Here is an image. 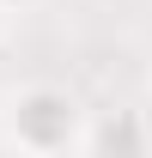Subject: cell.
I'll use <instances>...</instances> for the list:
<instances>
[{"label": "cell", "mask_w": 152, "mask_h": 158, "mask_svg": "<svg viewBox=\"0 0 152 158\" xmlns=\"http://www.w3.org/2000/svg\"><path fill=\"white\" fill-rule=\"evenodd\" d=\"M85 103L61 79H24L0 98V140L19 158H73Z\"/></svg>", "instance_id": "1"}, {"label": "cell", "mask_w": 152, "mask_h": 158, "mask_svg": "<svg viewBox=\"0 0 152 158\" xmlns=\"http://www.w3.org/2000/svg\"><path fill=\"white\" fill-rule=\"evenodd\" d=\"M73 158H152V122H146V110H134V103L85 110V128H79Z\"/></svg>", "instance_id": "2"}, {"label": "cell", "mask_w": 152, "mask_h": 158, "mask_svg": "<svg viewBox=\"0 0 152 158\" xmlns=\"http://www.w3.org/2000/svg\"><path fill=\"white\" fill-rule=\"evenodd\" d=\"M12 31H19V19H12V6L0 0V55H6V43H12Z\"/></svg>", "instance_id": "3"}, {"label": "cell", "mask_w": 152, "mask_h": 158, "mask_svg": "<svg viewBox=\"0 0 152 158\" xmlns=\"http://www.w3.org/2000/svg\"><path fill=\"white\" fill-rule=\"evenodd\" d=\"M146 91H152V79H146Z\"/></svg>", "instance_id": "4"}]
</instances>
